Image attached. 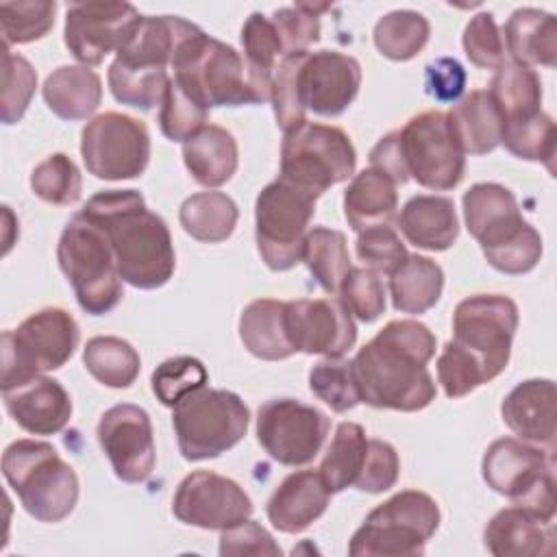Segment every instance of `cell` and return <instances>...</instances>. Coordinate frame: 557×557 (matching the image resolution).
<instances>
[{
  "mask_svg": "<svg viewBox=\"0 0 557 557\" xmlns=\"http://www.w3.org/2000/svg\"><path fill=\"white\" fill-rule=\"evenodd\" d=\"M435 335L418 320L387 322L350 359L359 400L376 409L420 411L437 394L426 363Z\"/></svg>",
  "mask_w": 557,
  "mask_h": 557,
  "instance_id": "6da1fadb",
  "label": "cell"
},
{
  "mask_svg": "<svg viewBox=\"0 0 557 557\" xmlns=\"http://www.w3.org/2000/svg\"><path fill=\"white\" fill-rule=\"evenodd\" d=\"M78 213L109 242L124 283L137 289H157L172 278L176 255L170 228L146 207L137 189L98 191Z\"/></svg>",
  "mask_w": 557,
  "mask_h": 557,
  "instance_id": "7a4b0ae2",
  "label": "cell"
},
{
  "mask_svg": "<svg viewBox=\"0 0 557 557\" xmlns=\"http://www.w3.org/2000/svg\"><path fill=\"white\" fill-rule=\"evenodd\" d=\"M170 65L174 83L207 111L270 100L272 74L252 70L233 46L200 28L181 41Z\"/></svg>",
  "mask_w": 557,
  "mask_h": 557,
  "instance_id": "3957f363",
  "label": "cell"
},
{
  "mask_svg": "<svg viewBox=\"0 0 557 557\" xmlns=\"http://www.w3.org/2000/svg\"><path fill=\"white\" fill-rule=\"evenodd\" d=\"M468 233L485 261L503 274H527L542 257L540 233L522 218L513 194L498 183H474L461 198Z\"/></svg>",
  "mask_w": 557,
  "mask_h": 557,
  "instance_id": "277c9868",
  "label": "cell"
},
{
  "mask_svg": "<svg viewBox=\"0 0 557 557\" xmlns=\"http://www.w3.org/2000/svg\"><path fill=\"white\" fill-rule=\"evenodd\" d=\"M2 474L26 513L39 522H61L76 507L78 476L48 442H11L2 453Z\"/></svg>",
  "mask_w": 557,
  "mask_h": 557,
  "instance_id": "5b68a950",
  "label": "cell"
},
{
  "mask_svg": "<svg viewBox=\"0 0 557 557\" xmlns=\"http://www.w3.org/2000/svg\"><path fill=\"white\" fill-rule=\"evenodd\" d=\"M435 498L420 490H403L374 507L352 533V557H416L440 527Z\"/></svg>",
  "mask_w": 557,
  "mask_h": 557,
  "instance_id": "8992f818",
  "label": "cell"
},
{
  "mask_svg": "<svg viewBox=\"0 0 557 557\" xmlns=\"http://www.w3.org/2000/svg\"><path fill=\"white\" fill-rule=\"evenodd\" d=\"M57 261L85 313L104 315L117 307L124 292L115 257L100 228L81 213L65 224L57 246Z\"/></svg>",
  "mask_w": 557,
  "mask_h": 557,
  "instance_id": "52a82bcc",
  "label": "cell"
},
{
  "mask_svg": "<svg viewBox=\"0 0 557 557\" xmlns=\"http://www.w3.org/2000/svg\"><path fill=\"white\" fill-rule=\"evenodd\" d=\"M178 450L187 461L213 459L233 448L248 431L250 411L228 389L200 387L172 407Z\"/></svg>",
  "mask_w": 557,
  "mask_h": 557,
  "instance_id": "ba28073f",
  "label": "cell"
},
{
  "mask_svg": "<svg viewBox=\"0 0 557 557\" xmlns=\"http://www.w3.org/2000/svg\"><path fill=\"white\" fill-rule=\"evenodd\" d=\"M81 331L72 313L46 307L15 331L2 333V392L61 368L76 350Z\"/></svg>",
  "mask_w": 557,
  "mask_h": 557,
  "instance_id": "9c48e42d",
  "label": "cell"
},
{
  "mask_svg": "<svg viewBox=\"0 0 557 557\" xmlns=\"http://www.w3.org/2000/svg\"><path fill=\"white\" fill-rule=\"evenodd\" d=\"M315 200V194L281 176L259 191L255 202V239L270 270L285 272L302 261V246Z\"/></svg>",
  "mask_w": 557,
  "mask_h": 557,
  "instance_id": "30bf717a",
  "label": "cell"
},
{
  "mask_svg": "<svg viewBox=\"0 0 557 557\" xmlns=\"http://www.w3.org/2000/svg\"><path fill=\"white\" fill-rule=\"evenodd\" d=\"M357 152L339 126L302 122L283 133L281 178L315 196L348 181L355 172Z\"/></svg>",
  "mask_w": 557,
  "mask_h": 557,
  "instance_id": "8fae6325",
  "label": "cell"
},
{
  "mask_svg": "<svg viewBox=\"0 0 557 557\" xmlns=\"http://www.w3.org/2000/svg\"><path fill=\"white\" fill-rule=\"evenodd\" d=\"M485 483L513 505L555 518L553 450L533 446L520 437L494 440L481 461Z\"/></svg>",
  "mask_w": 557,
  "mask_h": 557,
  "instance_id": "7c38bea8",
  "label": "cell"
},
{
  "mask_svg": "<svg viewBox=\"0 0 557 557\" xmlns=\"http://www.w3.org/2000/svg\"><path fill=\"white\" fill-rule=\"evenodd\" d=\"M398 152L407 178H413L426 189L446 191L463 178L466 152L444 111L413 115L398 131Z\"/></svg>",
  "mask_w": 557,
  "mask_h": 557,
  "instance_id": "4fadbf2b",
  "label": "cell"
},
{
  "mask_svg": "<svg viewBox=\"0 0 557 557\" xmlns=\"http://www.w3.org/2000/svg\"><path fill=\"white\" fill-rule=\"evenodd\" d=\"M518 305L503 294H474L463 298L453 313V342L483 366L487 381L509 363Z\"/></svg>",
  "mask_w": 557,
  "mask_h": 557,
  "instance_id": "5bb4252c",
  "label": "cell"
},
{
  "mask_svg": "<svg viewBox=\"0 0 557 557\" xmlns=\"http://www.w3.org/2000/svg\"><path fill=\"white\" fill-rule=\"evenodd\" d=\"M81 154L87 172L96 178H137L150 161L148 126L126 113H100L81 133Z\"/></svg>",
  "mask_w": 557,
  "mask_h": 557,
  "instance_id": "9a60e30c",
  "label": "cell"
},
{
  "mask_svg": "<svg viewBox=\"0 0 557 557\" xmlns=\"http://www.w3.org/2000/svg\"><path fill=\"white\" fill-rule=\"evenodd\" d=\"M331 420L313 405L294 398H272L257 411V440L283 466H305L315 459Z\"/></svg>",
  "mask_w": 557,
  "mask_h": 557,
  "instance_id": "2e32d148",
  "label": "cell"
},
{
  "mask_svg": "<svg viewBox=\"0 0 557 557\" xmlns=\"http://www.w3.org/2000/svg\"><path fill=\"white\" fill-rule=\"evenodd\" d=\"M141 17L126 2H74L65 13L63 39L81 65H98L128 41Z\"/></svg>",
  "mask_w": 557,
  "mask_h": 557,
  "instance_id": "e0dca14e",
  "label": "cell"
},
{
  "mask_svg": "<svg viewBox=\"0 0 557 557\" xmlns=\"http://www.w3.org/2000/svg\"><path fill=\"white\" fill-rule=\"evenodd\" d=\"M172 513L183 524L224 531L250 518L252 500L237 481L218 472L196 470L178 483Z\"/></svg>",
  "mask_w": 557,
  "mask_h": 557,
  "instance_id": "ac0fdd59",
  "label": "cell"
},
{
  "mask_svg": "<svg viewBox=\"0 0 557 557\" xmlns=\"http://www.w3.org/2000/svg\"><path fill=\"white\" fill-rule=\"evenodd\" d=\"M98 444L124 483H144L157 463L152 422L146 409L122 403L107 409L96 429Z\"/></svg>",
  "mask_w": 557,
  "mask_h": 557,
  "instance_id": "d6986e66",
  "label": "cell"
},
{
  "mask_svg": "<svg viewBox=\"0 0 557 557\" xmlns=\"http://www.w3.org/2000/svg\"><path fill=\"white\" fill-rule=\"evenodd\" d=\"M285 333L294 352L342 357L357 342L350 311L337 298L285 302Z\"/></svg>",
  "mask_w": 557,
  "mask_h": 557,
  "instance_id": "ffe728a7",
  "label": "cell"
},
{
  "mask_svg": "<svg viewBox=\"0 0 557 557\" xmlns=\"http://www.w3.org/2000/svg\"><path fill=\"white\" fill-rule=\"evenodd\" d=\"M296 81L302 109L333 117L355 100L361 85V65L355 57L337 50L307 52Z\"/></svg>",
  "mask_w": 557,
  "mask_h": 557,
  "instance_id": "44dd1931",
  "label": "cell"
},
{
  "mask_svg": "<svg viewBox=\"0 0 557 557\" xmlns=\"http://www.w3.org/2000/svg\"><path fill=\"white\" fill-rule=\"evenodd\" d=\"M483 542L496 557H553L557 550L555 518L511 503L487 522Z\"/></svg>",
  "mask_w": 557,
  "mask_h": 557,
  "instance_id": "7402d4cb",
  "label": "cell"
},
{
  "mask_svg": "<svg viewBox=\"0 0 557 557\" xmlns=\"http://www.w3.org/2000/svg\"><path fill=\"white\" fill-rule=\"evenodd\" d=\"M9 416L33 435H54L72 418V400L65 387L50 376H35L2 392Z\"/></svg>",
  "mask_w": 557,
  "mask_h": 557,
  "instance_id": "603a6c76",
  "label": "cell"
},
{
  "mask_svg": "<svg viewBox=\"0 0 557 557\" xmlns=\"http://www.w3.org/2000/svg\"><path fill=\"white\" fill-rule=\"evenodd\" d=\"M503 422L524 442L555 448V383L550 379H527L518 383L500 405Z\"/></svg>",
  "mask_w": 557,
  "mask_h": 557,
  "instance_id": "cb8c5ba5",
  "label": "cell"
},
{
  "mask_svg": "<svg viewBox=\"0 0 557 557\" xmlns=\"http://www.w3.org/2000/svg\"><path fill=\"white\" fill-rule=\"evenodd\" d=\"M331 490L318 470L287 474L272 492L265 513L281 533H300L311 527L329 507Z\"/></svg>",
  "mask_w": 557,
  "mask_h": 557,
  "instance_id": "d4e9b609",
  "label": "cell"
},
{
  "mask_svg": "<svg viewBox=\"0 0 557 557\" xmlns=\"http://www.w3.org/2000/svg\"><path fill=\"white\" fill-rule=\"evenodd\" d=\"M405 239L424 250H448L459 235L455 202L446 196L418 194L405 202L398 215Z\"/></svg>",
  "mask_w": 557,
  "mask_h": 557,
  "instance_id": "484cf974",
  "label": "cell"
},
{
  "mask_svg": "<svg viewBox=\"0 0 557 557\" xmlns=\"http://www.w3.org/2000/svg\"><path fill=\"white\" fill-rule=\"evenodd\" d=\"M505 50L511 61L522 65L555 67L557 61V22L540 9H516L503 26Z\"/></svg>",
  "mask_w": 557,
  "mask_h": 557,
  "instance_id": "4316f807",
  "label": "cell"
},
{
  "mask_svg": "<svg viewBox=\"0 0 557 557\" xmlns=\"http://www.w3.org/2000/svg\"><path fill=\"white\" fill-rule=\"evenodd\" d=\"M183 161L196 183L205 187H220L231 181L237 170V141L226 128L205 124L183 141Z\"/></svg>",
  "mask_w": 557,
  "mask_h": 557,
  "instance_id": "83f0119b",
  "label": "cell"
},
{
  "mask_svg": "<svg viewBox=\"0 0 557 557\" xmlns=\"http://www.w3.org/2000/svg\"><path fill=\"white\" fill-rule=\"evenodd\" d=\"M392 176L379 168H366L352 176L344 191V215L352 231L361 233L387 224L398 209V191Z\"/></svg>",
  "mask_w": 557,
  "mask_h": 557,
  "instance_id": "f1b7e54d",
  "label": "cell"
},
{
  "mask_svg": "<svg viewBox=\"0 0 557 557\" xmlns=\"http://www.w3.org/2000/svg\"><path fill=\"white\" fill-rule=\"evenodd\" d=\"M48 109L61 120H87L102 100V81L87 65H61L41 87Z\"/></svg>",
  "mask_w": 557,
  "mask_h": 557,
  "instance_id": "f546056e",
  "label": "cell"
},
{
  "mask_svg": "<svg viewBox=\"0 0 557 557\" xmlns=\"http://www.w3.org/2000/svg\"><path fill=\"white\" fill-rule=\"evenodd\" d=\"M446 115L466 154H487L500 144L503 117L485 89H472Z\"/></svg>",
  "mask_w": 557,
  "mask_h": 557,
  "instance_id": "4dcf8cb0",
  "label": "cell"
},
{
  "mask_svg": "<svg viewBox=\"0 0 557 557\" xmlns=\"http://www.w3.org/2000/svg\"><path fill=\"white\" fill-rule=\"evenodd\" d=\"M239 339L250 355L278 361L294 355L285 333V302L257 298L248 302L239 315Z\"/></svg>",
  "mask_w": 557,
  "mask_h": 557,
  "instance_id": "1f68e13d",
  "label": "cell"
},
{
  "mask_svg": "<svg viewBox=\"0 0 557 557\" xmlns=\"http://www.w3.org/2000/svg\"><path fill=\"white\" fill-rule=\"evenodd\" d=\"M442 287V268L422 255H407L389 274L392 305L400 313H424L440 300Z\"/></svg>",
  "mask_w": 557,
  "mask_h": 557,
  "instance_id": "d6a6232c",
  "label": "cell"
},
{
  "mask_svg": "<svg viewBox=\"0 0 557 557\" xmlns=\"http://www.w3.org/2000/svg\"><path fill=\"white\" fill-rule=\"evenodd\" d=\"M494 100L503 124L520 117H529L542 111V83L533 67L505 59L490 83L487 89Z\"/></svg>",
  "mask_w": 557,
  "mask_h": 557,
  "instance_id": "836d02e7",
  "label": "cell"
},
{
  "mask_svg": "<svg viewBox=\"0 0 557 557\" xmlns=\"http://www.w3.org/2000/svg\"><path fill=\"white\" fill-rule=\"evenodd\" d=\"M239 218L235 200L222 191H200L183 200L178 222L187 235L205 244H218L233 235Z\"/></svg>",
  "mask_w": 557,
  "mask_h": 557,
  "instance_id": "e575fe53",
  "label": "cell"
},
{
  "mask_svg": "<svg viewBox=\"0 0 557 557\" xmlns=\"http://www.w3.org/2000/svg\"><path fill=\"white\" fill-rule=\"evenodd\" d=\"M368 440L361 424L339 422L335 435L322 457L318 472L322 474L331 494L355 487L368 455Z\"/></svg>",
  "mask_w": 557,
  "mask_h": 557,
  "instance_id": "d590c367",
  "label": "cell"
},
{
  "mask_svg": "<svg viewBox=\"0 0 557 557\" xmlns=\"http://www.w3.org/2000/svg\"><path fill=\"white\" fill-rule=\"evenodd\" d=\"M83 363L102 385L124 389L135 383L141 370L139 352L122 337L96 335L85 344Z\"/></svg>",
  "mask_w": 557,
  "mask_h": 557,
  "instance_id": "8d00e7d4",
  "label": "cell"
},
{
  "mask_svg": "<svg viewBox=\"0 0 557 557\" xmlns=\"http://www.w3.org/2000/svg\"><path fill=\"white\" fill-rule=\"evenodd\" d=\"M302 261L326 294H337L342 278L352 268L346 235L335 228L313 226L305 237Z\"/></svg>",
  "mask_w": 557,
  "mask_h": 557,
  "instance_id": "74e56055",
  "label": "cell"
},
{
  "mask_svg": "<svg viewBox=\"0 0 557 557\" xmlns=\"http://www.w3.org/2000/svg\"><path fill=\"white\" fill-rule=\"evenodd\" d=\"M431 24L418 11H392L383 15L374 26L376 50L392 61L413 59L429 41Z\"/></svg>",
  "mask_w": 557,
  "mask_h": 557,
  "instance_id": "f35d334b",
  "label": "cell"
},
{
  "mask_svg": "<svg viewBox=\"0 0 557 557\" xmlns=\"http://www.w3.org/2000/svg\"><path fill=\"white\" fill-rule=\"evenodd\" d=\"M107 81L117 102L144 111L161 104L170 85V76L165 70L135 67L117 59H113V63L109 65Z\"/></svg>",
  "mask_w": 557,
  "mask_h": 557,
  "instance_id": "ab89813d",
  "label": "cell"
},
{
  "mask_svg": "<svg viewBox=\"0 0 557 557\" xmlns=\"http://www.w3.org/2000/svg\"><path fill=\"white\" fill-rule=\"evenodd\" d=\"M500 144L518 159L542 161L548 172H553L555 159V122L544 111H537L529 117L511 120L503 124Z\"/></svg>",
  "mask_w": 557,
  "mask_h": 557,
  "instance_id": "60d3db41",
  "label": "cell"
},
{
  "mask_svg": "<svg viewBox=\"0 0 557 557\" xmlns=\"http://www.w3.org/2000/svg\"><path fill=\"white\" fill-rule=\"evenodd\" d=\"M30 189L37 198L50 205H74L83 191V178L76 163L63 154L54 152L39 161L30 172Z\"/></svg>",
  "mask_w": 557,
  "mask_h": 557,
  "instance_id": "b9f144b4",
  "label": "cell"
},
{
  "mask_svg": "<svg viewBox=\"0 0 557 557\" xmlns=\"http://www.w3.org/2000/svg\"><path fill=\"white\" fill-rule=\"evenodd\" d=\"M207 381H209L207 368L202 366L200 359L189 355L170 357L161 361L150 376L152 392L157 400L165 407H174L181 398H185L194 389L205 387Z\"/></svg>",
  "mask_w": 557,
  "mask_h": 557,
  "instance_id": "7bdbcfd3",
  "label": "cell"
},
{
  "mask_svg": "<svg viewBox=\"0 0 557 557\" xmlns=\"http://www.w3.org/2000/svg\"><path fill=\"white\" fill-rule=\"evenodd\" d=\"M57 2H2L0 4V28L4 46L30 44L41 39L54 26Z\"/></svg>",
  "mask_w": 557,
  "mask_h": 557,
  "instance_id": "ee69618b",
  "label": "cell"
},
{
  "mask_svg": "<svg viewBox=\"0 0 557 557\" xmlns=\"http://www.w3.org/2000/svg\"><path fill=\"white\" fill-rule=\"evenodd\" d=\"M309 389L337 413H344L361 403L352 366L342 357H326L318 361L309 372Z\"/></svg>",
  "mask_w": 557,
  "mask_h": 557,
  "instance_id": "f6af8a7d",
  "label": "cell"
},
{
  "mask_svg": "<svg viewBox=\"0 0 557 557\" xmlns=\"http://www.w3.org/2000/svg\"><path fill=\"white\" fill-rule=\"evenodd\" d=\"M309 50L302 52H292L281 59L276 65V72L272 74V89H270V100L274 107V117L276 126L287 133L296 128L298 124L307 122V111L300 104V94H298V67Z\"/></svg>",
  "mask_w": 557,
  "mask_h": 557,
  "instance_id": "bcb514c9",
  "label": "cell"
},
{
  "mask_svg": "<svg viewBox=\"0 0 557 557\" xmlns=\"http://www.w3.org/2000/svg\"><path fill=\"white\" fill-rule=\"evenodd\" d=\"M37 87V72L17 52H11L4 46L2 54V122L15 124L22 120L24 111L30 104V98Z\"/></svg>",
  "mask_w": 557,
  "mask_h": 557,
  "instance_id": "7dc6e473",
  "label": "cell"
},
{
  "mask_svg": "<svg viewBox=\"0 0 557 557\" xmlns=\"http://www.w3.org/2000/svg\"><path fill=\"white\" fill-rule=\"evenodd\" d=\"M344 307L361 322H374L385 311V285L370 268H350L337 292Z\"/></svg>",
  "mask_w": 557,
  "mask_h": 557,
  "instance_id": "c3c4849f",
  "label": "cell"
},
{
  "mask_svg": "<svg viewBox=\"0 0 557 557\" xmlns=\"http://www.w3.org/2000/svg\"><path fill=\"white\" fill-rule=\"evenodd\" d=\"M331 4H309L296 2L294 7H283L272 13V24L281 37L285 54L302 52L320 39V13Z\"/></svg>",
  "mask_w": 557,
  "mask_h": 557,
  "instance_id": "681fc988",
  "label": "cell"
},
{
  "mask_svg": "<svg viewBox=\"0 0 557 557\" xmlns=\"http://www.w3.org/2000/svg\"><path fill=\"white\" fill-rule=\"evenodd\" d=\"M437 381L448 398H461L483 383H490L479 359L453 339L446 342L437 357Z\"/></svg>",
  "mask_w": 557,
  "mask_h": 557,
  "instance_id": "f907efd6",
  "label": "cell"
},
{
  "mask_svg": "<svg viewBox=\"0 0 557 557\" xmlns=\"http://www.w3.org/2000/svg\"><path fill=\"white\" fill-rule=\"evenodd\" d=\"M209 111L194 102L176 83L170 78L161 109H159V128L170 141H187L207 124Z\"/></svg>",
  "mask_w": 557,
  "mask_h": 557,
  "instance_id": "816d5d0a",
  "label": "cell"
},
{
  "mask_svg": "<svg viewBox=\"0 0 557 557\" xmlns=\"http://www.w3.org/2000/svg\"><path fill=\"white\" fill-rule=\"evenodd\" d=\"M239 39L244 46L246 63L257 72L272 74V70H276L278 57H285L281 37L272 20L259 11L250 13V17L244 22Z\"/></svg>",
  "mask_w": 557,
  "mask_h": 557,
  "instance_id": "f5cc1de1",
  "label": "cell"
},
{
  "mask_svg": "<svg viewBox=\"0 0 557 557\" xmlns=\"http://www.w3.org/2000/svg\"><path fill=\"white\" fill-rule=\"evenodd\" d=\"M470 63L483 70H496L505 61V41L490 11L476 13L463 28L461 37Z\"/></svg>",
  "mask_w": 557,
  "mask_h": 557,
  "instance_id": "db71d44e",
  "label": "cell"
},
{
  "mask_svg": "<svg viewBox=\"0 0 557 557\" xmlns=\"http://www.w3.org/2000/svg\"><path fill=\"white\" fill-rule=\"evenodd\" d=\"M357 257L376 274H392L407 257L405 244L389 224H376L359 233Z\"/></svg>",
  "mask_w": 557,
  "mask_h": 557,
  "instance_id": "11a10c76",
  "label": "cell"
},
{
  "mask_svg": "<svg viewBox=\"0 0 557 557\" xmlns=\"http://www.w3.org/2000/svg\"><path fill=\"white\" fill-rule=\"evenodd\" d=\"M398 474H400V459L396 448L385 440L370 437L366 463L355 487L361 492L379 494L394 487L398 481Z\"/></svg>",
  "mask_w": 557,
  "mask_h": 557,
  "instance_id": "9f6ffc18",
  "label": "cell"
},
{
  "mask_svg": "<svg viewBox=\"0 0 557 557\" xmlns=\"http://www.w3.org/2000/svg\"><path fill=\"white\" fill-rule=\"evenodd\" d=\"M274 537L255 520L228 527L220 535V555H281Z\"/></svg>",
  "mask_w": 557,
  "mask_h": 557,
  "instance_id": "6f0895ef",
  "label": "cell"
},
{
  "mask_svg": "<svg viewBox=\"0 0 557 557\" xmlns=\"http://www.w3.org/2000/svg\"><path fill=\"white\" fill-rule=\"evenodd\" d=\"M424 87L435 100H457L466 87V72L457 59H435L424 67Z\"/></svg>",
  "mask_w": 557,
  "mask_h": 557,
  "instance_id": "680465c9",
  "label": "cell"
}]
</instances>
